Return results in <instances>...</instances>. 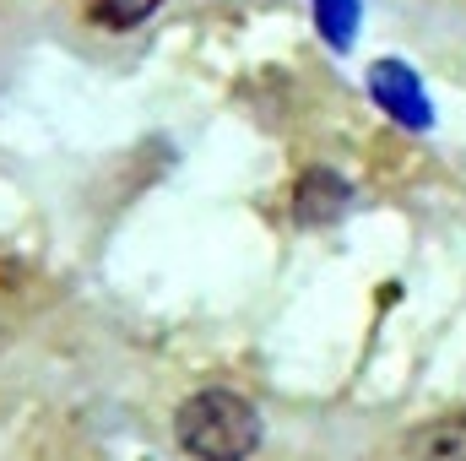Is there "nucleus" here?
<instances>
[{"label": "nucleus", "mask_w": 466, "mask_h": 461, "mask_svg": "<svg viewBox=\"0 0 466 461\" xmlns=\"http://www.w3.org/2000/svg\"><path fill=\"white\" fill-rule=\"evenodd\" d=\"M174 440L196 461H249L260 446V413L238 391L201 385L174 413Z\"/></svg>", "instance_id": "obj_1"}, {"label": "nucleus", "mask_w": 466, "mask_h": 461, "mask_svg": "<svg viewBox=\"0 0 466 461\" xmlns=\"http://www.w3.org/2000/svg\"><path fill=\"white\" fill-rule=\"evenodd\" d=\"M369 93H374V104L396 119V125L429 130L434 109H429V93H423V82L412 77V66H401V60H374V66H369Z\"/></svg>", "instance_id": "obj_2"}, {"label": "nucleus", "mask_w": 466, "mask_h": 461, "mask_svg": "<svg viewBox=\"0 0 466 461\" xmlns=\"http://www.w3.org/2000/svg\"><path fill=\"white\" fill-rule=\"evenodd\" d=\"M352 201V185L337 169H304L293 185V223L304 229H331Z\"/></svg>", "instance_id": "obj_3"}, {"label": "nucleus", "mask_w": 466, "mask_h": 461, "mask_svg": "<svg viewBox=\"0 0 466 461\" xmlns=\"http://www.w3.org/2000/svg\"><path fill=\"white\" fill-rule=\"evenodd\" d=\"M407 461H466V418H434L407 435Z\"/></svg>", "instance_id": "obj_4"}, {"label": "nucleus", "mask_w": 466, "mask_h": 461, "mask_svg": "<svg viewBox=\"0 0 466 461\" xmlns=\"http://www.w3.org/2000/svg\"><path fill=\"white\" fill-rule=\"evenodd\" d=\"M157 5H163V0H87V16H93L98 27H109V33H125V27H136V22H147Z\"/></svg>", "instance_id": "obj_5"}, {"label": "nucleus", "mask_w": 466, "mask_h": 461, "mask_svg": "<svg viewBox=\"0 0 466 461\" xmlns=\"http://www.w3.org/2000/svg\"><path fill=\"white\" fill-rule=\"evenodd\" d=\"M315 22L331 49H348L352 27H358V0H315Z\"/></svg>", "instance_id": "obj_6"}]
</instances>
